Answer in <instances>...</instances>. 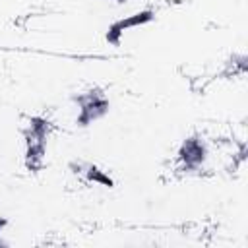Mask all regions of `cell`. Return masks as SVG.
Instances as JSON below:
<instances>
[{"label": "cell", "mask_w": 248, "mask_h": 248, "mask_svg": "<svg viewBox=\"0 0 248 248\" xmlns=\"http://www.w3.org/2000/svg\"><path fill=\"white\" fill-rule=\"evenodd\" d=\"M46 155V140H25V167L31 172L43 169Z\"/></svg>", "instance_id": "cell-4"}, {"label": "cell", "mask_w": 248, "mask_h": 248, "mask_svg": "<svg viewBox=\"0 0 248 248\" xmlns=\"http://www.w3.org/2000/svg\"><path fill=\"white\" fill-rule=\"evenodd\" d=\"M6 227H8V219H6V217H0V234L4 232Z\"/></svg>", "instance_id": "cell-7"}, {"label": "cell", "mask_w": 248, "mask_h": 248, "mask_svg": "<svg viewBox=\"0 0 248 248\" xmlns=\"http://www.w3.org/2000/svg\"><path fill=\"white\" fill-rule=\"evenodd\" d=\"M207 159V143L200 136L186 138L178 147V161L186 170L200 169Z\"/></svg>", "instance_id": "cell-3"}, {"label": "cell", "mask_w": 248, "mask_h": 248, "mask_svg": "<svg viewBox=\"0 0 248 248\" xmlns=\"http://www.w3.org/2000/svg\"><path fill=\"white\" fill-rule=\"evenodd\" d=\"M83 174H85V178H87L89 182L101 184V186H105V188H112V186H114V180H112L103 169H99L97 165H89V163H85Z\"/></svg>", "instance_id": "cell-6"}, {"label": "cell", "mask_w": 248, "mask_h": 248, "mask_svg": "<svg viewBox=\"0 0 248 248\" xmlns=\"http://www.w3.org/2000/svg\"><path fill=\"white\" fill-rule=\"evenodd\" d=\"M72 101L79 107V112L76 116V124L79 128H87L89 124L105 118L110 110V101L107 99V95L99 87H93V89L79 93V95H74Z\"/></svg>", "instance_id": "cell-1"}, {"label": "cell", "mask_w": 248, "mask_h": 248, "mask_svg": "<svg viewBox=\"0 0 248 248\" xmlns=\"http://www.w3.org/2000/svg\"><path fill=\"white\" fill-rule=\"evenodd\" d=\"M112 2H116V4H124L126 0H112Z\"/></svg>", "instance_id": "cell-9"}, {"label": "cell", "mask_w": 248, "mask_h": 248, "mask_svg": "<svg viewBox=\"0 0 248 248\" xmlns=\"http://www.w3.org/2000/svg\"><path fill=\"white\" fill-rule=\"evenodd\" d=\"M155 19V12L151 10H141V12H136V14H130L122 19H116L108 25L107 33H105V39L108 45L112 46H120V41H122V35L124 31L132 29V27H141V25H147Z\"/></svg>", "instance_id": "cell-2"}, {"label": "cell", "mask_w": 248, "mask_h": 248, "mask_svg": "<svg viewBox=\"0 0 248 248\" xmlns=\"http://www.w3.org/2000/svg\"><path fill=\"white\" fill-rule=\"evenodd\" d=\"M8 246H10V244H8V240H4V238H2V234H0V248H8Z\"/></svg>", "instance_id": "cell-8"}, {"label": "cell", "mask_w": 248, "mask_h": 248, "mask_svg": "<svg viewBox=\"0 0 248 248\" xmlns=\"http://www.w3.org/2000/svg\"><path fill=\"white\" fill-rule=\"evenodd\" d=\"M50 132V122L43 116H31L27 128L23 130V140H46Z\"/></svg>", "instance_id": "cell-5"}]
</instances>
